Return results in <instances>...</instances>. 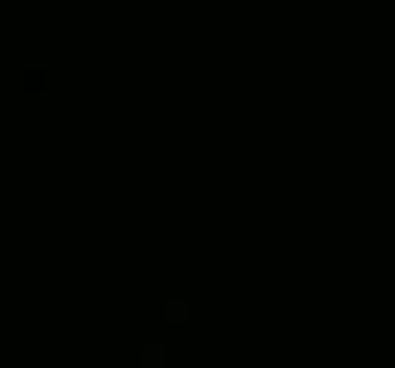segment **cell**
I'll list each match as a JSON object with an SVG mask.
<instances>
[{"instance_id":"3957f363","label":"cell","mask_w":395,"mask_h":368,"mask_svg":"<svg viewBox=\"0 0 395 368\" xmlns=\"http://www.w3.org/2000/svg\"><path fill=\"white\" fill-rule=\"evenodd\" d=\"M0 319H4V307H0Z\"/></svg>"},{"instance_id":"7a4b0ae2","label":"cell","mask_w":395,"mask_h":368,"mask_svg":"<svg viewBox=\"0 0 395 368\" xmlns=\"http://www.w3.org/2000/svg\"><path fill=\"white\" fill-rule=\"evenodd\" d=\"M27 89H42V73H27Z\"/></svg>"},{"instance_id":"6da1fadb","label":"cell","mask_w":395,"mask_h":368,"mask_svg":"<svg viewBox=\"0 0 395 368\" xmlns=\"http://www.w3.org/2000/svg\"><path fill=\"white\" fill-rule=\"evenodd\" d=\"M184 315H188V307H184V303L181 299H173V303H169V307H165V319H184Z\"/></svg>"}]
</instances>
